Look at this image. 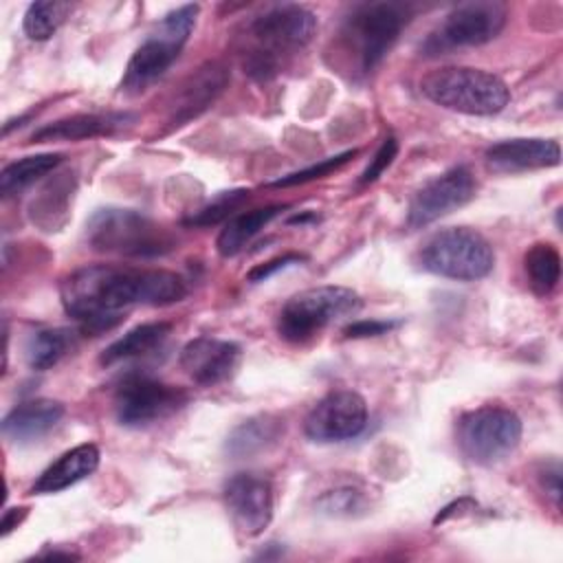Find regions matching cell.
Returning a JSON list of instances; mask_svg holds the SVG:
<instances>
[{
    "mask_svg": "<svg viewBox=\"0 0 563 563\" xmlns=\"http://www.w3.org/2000/svg\"><path fill=\"white\" fill-rule=\"evenodd\" d=\"M356 152H358V150H345V152H341V154H336V156L323 158V161H319V163H314V165H310V167H303V169L292 172V174H288V176H284V178H277V180H273L271 185H273V187H292V185H303V183H310V180H317V178H325V176H330L332 172L341 169L352 156H356Z\"/></svg>",
    "mask_w": 563,
    "mask_h": 563,
    "instance_id": "30",
    "label": "cell"
},
{
    "mask_svg": "<svg viewBox=\"0 0 563 563\" xmlns=\"http://www.w3.org/2000/svg\"><path fill=\"white\" fill-rule=\"evenodd\" d=\"M70 9H73L70 2H57V0L31 2L24 13V20H22V29H24L26 37L35 40V42L48 40L62 26V22L68 18Z\"/></svg>",
    "mask_w": 563,
    "mask_h": 563,
    "instance_id": "27",
    "label": "cell"
},
{
    "mask_svg": "<svg viewBox=\"0 0 563 563\" xmlns=\"http://www.w3.org/2000/svg\"><path fill=\"white\" fill-rule=\"evenodd\" d=\"M64 418V405L51 398H33L15 405L2 420V435L26 444L44 438Z\"/></svg>",
    "mask_w": 563,
    "mask_h": 563,
    "instance_id": "17",
    "label": "cell"
},
{
    "mask_svg": "<svg viewBox=\"0 0 563 563\" xmlns=\"http://www.w3.org/2000/svg\"><path fill=\"white\" fill-rule=\"evenodd\" d=\"M361 308L356 290L345 286H317L292 295L277 314V332L290 343H303L328 323Z\"/></svg>",
    "mask_w": 563,
    "mask_h": 563,
    "instance_id": "7",
    "label": "cell"
},
{
    "mask_svg": "<svg viewBox=\"0 0 563 563\" xmlns=\"http://www.w3.org/2000/svg\"><path fill=\"white\" fill-rule=\"evenodd\" d=\"M70 347V332L64 328L37 330L26 341V363L35 372L53 367Z\"/></svg>",
    "mask_w": 563,
    "mask_h": 563,
    "instance_id": "26",
    "label": "cell"
},
{
    "mask_svg": "<svg viewBox=\"0 0 563 563\" xmlns=\"http://www.w3.org/2000/svg\"><path fill=\"white\" fill-rule=\"evenodd\" d=\"M224 506L244 537H257L273 519V486L264 475L235 473L222 488Z\"/></svg>",
    "mask_w": 563,
    "mask_h": 563,
    "instance_id": "13",
    "label": "cell"
},
{
    "mask_svg": "<svg viewBox=\"0 0 563 563\" xmlns=\"http://www.w3.org/2000/svg\"><path fill=\"white\" fill-rule=\"evenodd\" d=\"M367 424V402L352 389L325 394L306 416L303 431L312 442H345Z\"/></svg>",
    "mask_w": 563,
    "mask_h": 563,
    "instance_id": "12",
    "label": "cell"
},
{
    "mask_svg": "<svg viewBox=\"0 0 563 563\" xmlns=\"http://www.w3.org/2000/svg\"><path fill=\"white\" fill-rule=\"evenodd\" d=\"M99 466V449L90 442L79 444L64 455H59L33 484L31 493L46 495V493H59L84 477L92 475Z\"/></svg>",
    "mask_w": 563,
    "mask_h": 563,
    "instance_id": "19",
    "label": "cell"
},
{
    "mask_svg": "<svg viewBox=\"0 0 563 563\" xmlns=\"http://www.w3.org/2000/svg\"><path fill=\"white\" fill-rule=\"evenodd\" d=\"M541 484L545 488V493L554 499V504H559L561 497V468L556 462H552L550 466H545L541 471Z\"/></svg>",
    "mask_w": 563,
    "mask_h": 563,
    "instance_id": "35",
    "label": "cell"
},
{
    "mask_svg": "<svg viewBox=\"0 0 563 563\" xmlns=\"http://www.w3.org/2000/svg\"><path fill=\"white\" fill-rule=\"evenodd\" d=\"M396 154H398V141H396L394 136H387V139L380 143V147L376 150V154H374V158L369 161V165L363 169L358 183H361V185L374 183V180L394 163Z\"/></svg>",
    "mask_w": 563,
    "mask_h": 563,
    "instance_id": "31",
    "label": "cell"
},
{
    "mask_svg": "<svg viewBox=\"0 0 563 563\" xmlns=\"http://www.w3.org/2000/svg\"><path fill=\"white\" fill-rule=\"evenodd\" d=\"M64 310L84 332L117 325L134 306H169L187 295L180 275L165 268L92 264L75 271L59 288Z\"/></svg>",
    "mask_w": 563,
    "mask_h": 563,
    "instance_id": "1",
    "label": "cell"
},
{
    "mask_svg": "<svg viewBox=\"0 0 563 563\" xmlns=\"http://www.w3.org/2000/svg\"><path fill=\"white\" fill-rule=\"evenodd\" d=\"M284 435V422L273 413H260L240 422L227 438L231 457H255L273 449Z\"/></svg>",
    "mask_w": 563,
    "mask_h": 563,
    "instance_id": "21",
    "label": "cell"
},
{
    "mask_svg": "<svg viewBox=\"0 0 563 563\" xmlns=\"http://www.w3.org/2000/svg\"><path fill=\"white\" fill-rule=\"evenodd\" d=\"M169 330H172V325L165 323V321L141 323V325L132 328L130 332H125L123 336H119L117 341H112L101 352L99 363L101 365H114V363H123V361H130V358L147 356L165 343Z\"/></svg>",
    "mask_w": 563,
    "mask_h": 563,
    "instance_id": "23",
    "label": "cell"
},
{
    "mask_svg": "<svg viewBox=\"0 0 563 563\" xmlns=\"http://www.w3.org/2000/svg\"><path fill=\"white\" fill-rule=\"evenodd\" d=\"M314 508L325 517H361L372 508V501L365 490L356 486H339L332 490H325L317 501Z\"/></svg>",
    "mask_w": 563,
    "mask_h": 563,
    "instance_id": "28",
    "label": "cell"
},
{
    "mask_svg": "<svg viewBox=\"0 0 563 563\" xmlns=\"http://www.w3.org/2000/svg\"><path fill=\"white\" fill-rule=\"evenodd\" d=\"M486 163L504 174L554 167L561 163V147L552 139H508L486 150Z\"/></svg>",
    "mask_w": 563,
    "mask_h": 563,
    "instance_id": "16",
    "label": "cell"
},
{
    "mask_svg": "<svg viewBox=\"0 0 563 563\" xmlns=\"http://www.w3.org/2000/svg\"><path fill=\"white\" fill-rule=\"evenodd\" d=\"M396 323H391V321H356V323H352V325H347L345 330H343V334L347 336V339H363V336H378V334H385V332H389L391 328H394Z\"/></svg>",
    "mask_w": 563,
    "mask_h": 563,
    "instance_id": "34",
    "label": "cell"
},
{
    "mask_svg": "<svg viewBox=\"0 0 563 563\" xmlns=\"http://www.w3.org/2000/svg\"><path fill=\"white\" fill-rule=\"evenodd\" d=\"M86 240L99 253L123 257H156L174 249V235L134 209L106 207L86 224Z\"/></svg>",
    "mask_w": 563,
    "mask_h": 563,
    "instance_id": "3",
    "label": "cell"
},
{
    "mask_svg": "<svg viewBox=\"0 0 563 563\" xmlns=\"http://www.w3.org/2000/svg\"><path fill=\"white\" fill-rule=\"evenodd\" d=\"M477 180L464 165L451 167L444 174L429 180L409 202L407 224L409 229H422L451 211L464 207L475 198Z\"/></svg>",
    "mask_w": 563,
    "mask_h": 563,
    "instance_id": "11",
    "label": "cell"
},
{
    "mask_svg": "<svg viewBox=\"0 0 563 563\" xmlns=\"http://www.w3.org/2000/svg\"><path fill=\"white\" fill-rule=\"evenodd\" d=\"M301 260H303V255L286 253V255H282V257H275V260H271V262H266V264H260V266L251 268L249 275H246V279L253 282V284L264 282V279H268L271 275H275L277 271H284V268H288V266H292V264H297V262H301Z\"/></svg>",
    "mask_w": 563,
    "mask_h": 563,
    "instance_id": "33",
    "label": "cell"
},
{
    "mask_svg": "<svg viewBox=\"0 0 563 563\" xmlns=\"http://www.w3.org/2000/svg\"><path fill=\"white\" fill-rule=\"evenodd\" d=\"M284 209H286V205H268V207H257V209H251V211L229 218L216 240L218 253L222 257L238 255Z\"/></svg>",
    "mask_w": 563,
    "mask_h": 563,
    "instance_id": "22",
    "label": "cell"
},
{
    "mask_svg": "<svg viewBox=\"0 0 563 563\" xmlns=\"http://www.w3.org/2000/svg\"><path fill=\"white\" fill-rule=\"evenodd\" d=\"M240 354L242 350L233 341L198 336L180 350V367L194 383L211 387L227 380L235 372Z\"/></svg>",
    "mask_w": 563,
    "mask_h": 563,
    "instance_id": "15",
    "label": "cell"
},
{
    "mask_svg": "<svg viewBox=\"0 0 563 563\" xmlns=\"http://www.w3.org/2000/svg\"><path fill=\"white\" fill-rule=\"evenodd\" d=\"M420 90L435 106L475 117L497 114L510 101V90L497 75L471 66L431 70L422 77Z\"/></svg>",
    "mask_w": 563,
    "mask_h": 563,
    "instance_id": "2",
    "label": "cell"
},
{
    "mask_svg": "<svg viewBox=\"0 0 563 563\" xmlns=\"http://www.w3.org/2000/svg\"><path fill=\"white\" fill-rule=\"evenodd\" d=\"M227 81H229V73L222 64L211 62L198 68V73L189 77V81L183 86L178 95V101L172 114V125H183L185 121L205 112L224 90Z\"/></svg>",
    "mask_w": 563,
    "mask_h": 563,
    "instance_id": "18",
    "label": "cell"
},
{
    "mask_svg": "<svg viewBox=\"0 0 563 563\" xmlns=\"http://www.w3.org/2000/svg\"><path fill=\"white\" fill-rule=\"evenodd\" d=\"M128 121H132V117L125 112L75 114L40 128L37 132H33L31 141L46 143V141H81L90 136H106L123 128Z\"/></svg>",
    "mask_w": 563,
    "mask_h": 563,
    "instance_id": "20",
    "label": "cell"
},
{
    "mask_svg": "<svg viewBox=\"0 0 563 563\" xmlns=\"http://www.w3.org/2000/svg\"><path fill=\"white\" fill-rule=\"evenodd\" d=\"M62 163V154H33V156H24L20 161L9 163L2 172H0V194L4 198H11L15 194H20L22 189H26L29 185H33L35 180H40L42 176H46L48 172H53L57 165Z\"/></svg>",
    "mask_w": 563,
    "mask_h": 563,
    "instance_id": "24",
    "label": "cell"
},
{
    "mask_svg": "<svg viewBox=\"0 0 563 563\" xmlns=\"http://www.w3.org/2000/svg\"><path fill=\"white\" fill-rule=\"evenodd\" d=\"M521 418L499 405H484L457 418L455 440L464 457L490 466L506 460L521 442Z\"/></svg>",
    "mask_w": 563,
    "mask_h": 563,
    "instance_id": "6",
    "label": "cell"
},
{
    "mask_svg": "<svg viewBox=\"0 0 563 563\" xmlns=\"http://www.w3.org/2000/svg\"><path fill=\"white\" fill-rule=\"evenodd\" d=\"M277 55H273V53H268V51H264V48H257V51H253L249 57H246V62H244V73H249L251 77H255V79H260V81H264V79H271L273 75H277Z\"/></svg>",
    "mask_w": 563,
    "mask_h": 563,
    "instance_id": "32",
    "label": "cell"
},
{
    "mask_svg": "<svg viewBox=\"0 0 563 563\" xmlns=\"http://www.w3.org/2000/svg\"><path fill=\"white\" fill-rule=\"evenodd\" d=\"M506 4L497 0H477L455 7L444 22L429 33L422 44V55L435 57L455 48L479 46L495 40L506 24Z\"/></svg>",
    "mask_w": 563,
    "mask_h": 563,
    "instance_id": "8",
    "label": "cell"
},
{
    "mask_svg": "<svg viewBox=\"0 0 563 563\" xmlns=\"http://www.w3.org/2000/svg\"><path fill=\"white\" fill-rule=\"evenodd\" d=\"M523 268L528 275V284L530 288L545 297L550 295L561 277V255L556 251V246H552L550 242H537L528 249L526 257H523Z\"/></svg>",
    "mask_w": 563,
    "mask_h": 563,
    "instance_id": "25",
    "label": "cell"
},
{
    "mask_svg": "<svg viewBox=\"0 0 563 563\" xmlns=\"http://www.w3.org/2000/svg\"><path fill=\"white\" fill-rule=\"evenodd\" d=\"M189 394L183 387L147 376L128 378L114 396V413L123 427H147L183 409Z\"/></svg>",
    "mask_w": 563,
    "mask_h": 563,
    "instance_id": "10",
    "label": "cell"
},
{
    "mask_svg": "<svg viewBox=\"0 0 563 563\" xmlns=\"http://www.w3.org/2000/svg\"><path fill=\"white\" fill-rule=\"evenodd\" d=\"M420 264L424 271L457 279L475 282L493 271L495 253L490 242L468 227H451L433 233L422 251Z\"/></svg>",
    "mask_w": 563,
    "mask_h": 563,
    "instance_id": "5",
    "label": "cell"
},
{
    "mask_svg": "<svg viewBox=\"0 0 563 563\" xmlns=\"http://www.w3.org/2000/svg\"><path fill=\"white\" fill-rule=\"evenodd\" d=\"M196 15L198 4H183L169 11L130 57L121 79V90L134 95L154 84L183 51L194 31Z\"/></svg>",
    "mask_w": 563,
    "mask_h": 563,
    "instance_id": "4",
    "label": "cell"
},
{
    "mask_svg": "<svg viewBox=\"0 0 563 563\" xmlns=\"http://www.w3.org/2000/svg\"><path fill=\"white\" fill-rule=\"evenodd\" d=\"M409 22V7L398 2H369L352 11L343 35L356 48L361 70H374L389 53Z\"/></svg>",
    "mask_w": 563,
    "mask_h": 563,
    "instance_id": "9",
    "label": "cell"
},
{
    "mask_svg": "<svg viewBox=\"0 0 563 563\" xmlns=\"http://www.w3.org/2000/svg\"><path fill=\"white\" fill-rule=\"evenodd\" d=\"M246 198H249L246 189L222 191L209 205H205L202 209L191 213V218H187L185 224L187 227H211V224H218V222L227 220L233 213V209L240 207Z\"/></svg>",
    "mask_w": 563,
    "mask_h": 563,
    "instance_id": "29",
    "label": "cell"
},
{
    "mask_svg": "<svg viewBox=\"0 0 563 563\" xmlns=\"http://www.w3.org/2000/svg\"><path fill=\"white\" fill-rule=\"evenodd\" d=\"M26 512H29V508H24V506H20V508H7L4 515H2V521H0V534L7 537L13 528H18V523L26 517Z\"/></svg>",
    "mask_w": 563,
    "mask_h": 563,
    "instance_id": "36",
    "label": "cell"
},
{
    "mask_svg": "<svg viewBox=\"0 0 563 563\" xmlns=\"http://www.w3.org/2000/svg\"><path fill=\"white\" fill-rule=\"evenodd\" d=\"M253 35L268 53L306 46L317 31V15L301 4H279L255 18Z\"/></svg>",
    "mask_w": 563,
    "mask_h": 563,
    "instance_id": "14",
    "label": "cell"
}]
</instances>
